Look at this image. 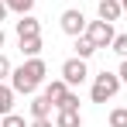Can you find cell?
I'll return each instance as SVG.
<instances>
[{
  "mask_svg": "<svg viewBox=\"0 0 127 127\" xmlns=\"http://www.w3.org/2000/svg\"><path fill=\"white\" fill-rule=\"evenodd\" d=\"M0 127H28V124H24V117H17V113H7L0 120Z\"/></svg>",
  "mask_w": 127,
  "mask_h": 127,
  "instance_id": "d6986e66",
  "label": "cell"
},
{
  "mask_svg": "<svg viewBox=\"0 0 127 127\" xmlns=\"http://www.w3.org/2000/svg\"><path fill=\"white\" fill-rule=\"evenodd\" d=\"M3 41H7V34H3V28H0V48H3Z\"/></svg>",
  "mask_w": 127,
  "mask_h": 127,
  "instance_id": "603a6c76",
  "label": "cell"
},
{
  "mask_svg": "<svg viewBox=\"0 0 127 127\" xmlns=\"http://www.w3.org/2000/svg\"><path fill=\"white\" fill-rule=\"evenodd\" d=\"M62 79H65L69 86H83L86 79H89L86 59H79V55H76V59H65V62H62Z\"/></svg>",
  "mask_w": 127,
  "mask_h": 127,
  "instance_id": "277c9868",
  "label": "cell"
},
{
  "mask_svg": "<svg viewBox=\"0 0 127 127\" xmlns=\"http://www.w3.org/2000/svg\"><path fill=\"white\" fill-rule=\"evenodd\" d=\"M86 34L93 38V45H96V48H110V45H113V38H117L113 24H110V21H103V17L86 24Z\"/></svg>",
  "mask_w": 127,
  "mask_h": 127,
  "instance_id": "3957f363",
  "label": "cell"
},
{
  "mask_svg": "<svg viewBox=\"0 0 127 127\" xmlns=\"http://www.w3.org/2000/svg\"><path fill=\"white\" fill-rule=\"evenodd\" d=\"M120 3H124V10H127V0H120Z\"/></svg>",
  "mask_w": 127,
  "mask_h": 127,
  "instance_id": "cb8c5ba5",
  "label": "cell"
},
{
  "mask_svg": "<svg viewBox=\"0 0 127 127\" xmlns=\"http://www.w3.org/2000/svg\"><path fill=\"white\" fill-rule=\"evenodd\" d=\"M55 110H79V96H76V93H72V89H69V93H65L62 100H59V103H55Z\"/></svg>",
  "mask_w": 127,
  "mask_h": 127,
  "instance_id": "5bb4252c",
  "label": "cell"
},
{
  "mask_svg": "<svg viewBox=\"0 0 127 127\" xmlns=\"http://www.w3.org/2000/svg\"><path fill=\"white\" fill-rule=\"evenodd\" d=\"M28 127H55V124H52L48 117H38V120H31V124H28Z\"/></svg>",
  "mask_w": 127,
  "mask_h": 127,
  "instance_id": "ffe728a7",
  "label": "cell"
},
{
  "mask_svg": "<svg viewBox=\"0 0 127 127\" xmlns=\"http://www.w3.org/2000/svg\"><path fill=\"white\" fill-rule=\"evenodd\" d=\"M96 10H100V17H103V21H120V14H124V3H120V0H100V3H96Z\"/></svg>",
  "mask_w": 127,
  "mask_h": 127,
  "instance_id": "52a82bcc",
  "label": "cell"
},
{
  "mask_svg": "<svg viewBox=\"0 0 127 127\" xmlns=\"http://www.w3.org/2000/svg\"><path fill=\"white\" fill-rule=\"evenodd\" d=\"M10 72H14V65H10V59L0 52V83H3V79H10Z\"/></svg>",
  "mask_w": 127,
  "mask_h": 127,
  "instance_id": "ac0fdd59",
  "label": "cell"
},
{
  "mask_svg": "<svg viewBox=\"0 0 127 127\" xmlns=\"http://www.w3.org/2000/svg\"><path fill=\"white\" fill-rule=\"evenodd\" d=\"M28 106H31V117L38 120V117H52V106H55V103H52V100H48V96L41 93V96H34V100H31Z\"/></svg>",
  "mask_w": 127,
  "mask_h": 127,
  "instance_id": "30bf717a",
  "label": "cell"
},
{
  "mask_svg": "<svg viewBox=\"0 0 127 127\" xmlns=\"http://www.w3.org/2000/svg\"><path fill=\"white\" fill-rule=\"evenodd\" d=\"M21 41V55L24 59H38L41 55V34H34V38H17Z\"/></svg>",
  "mask_w": 127,
  "mask_h": 127,
  "instance_id": "8fae6325",
  "label": "cell"
},
{
  "mask_svg": "<svg viewBox=\"0 0 127 127\" xmlns=\"http://www.w3.org/2000/svg\"><path fill=\"white\" fill-rule=\"evenodd\" d=\"M110 48H113V52H117V55H120V59H127V34H117V38H113V45H110Z\"/></svg>",
  "mask_w": 127,
  "mask_h": 127,
  "instance_id": "e0dca14e",
  "label": "cell"
},
{
  "mask_svg": "<svg viewBox=\"0 0 127 127\" xmlns=\"http://www.w3.org/2000/svg\"><path fill=\"white\" fill-rule=\"evenodd\" d=\"M117 76H120V79H124V83H127V59H124V62H120V69H117Z\"/></svg>",
  "mask_w": 127,
  "mask_h": 127,
  "instance_id": "44dd1931",
  "label": "cell"
},
{
  "mask_svg": "<svg viewBox=\"0 0 127 127\" xmlns=\"http://www.w3.org/2000/svg\"><path fill=\"white\" fill-rule=\"evenodd\" d=\"M55 127H83V113L79 110H59L55 113Z\"/></svg>",
  "mask_w": 127,
  "mask_h": 127,
  "instance_id": "9c48e42d",
  "label": "cell"
},
{
  "mask_svg": "<svg viewBox=\"0 0 127 127\" xmlns=\"http://www.w3.org/2000/svg\"><path fill=\"white\" fill-rule=\"evenodd\" d=\"M14 31H17V38H34V34H41V21L31 17V14H21V21L14 24Z\"/></svg>",
  "mask_w": 127,
  "mask_h": 127,
  "instance_id": "8992f818",
  "label": "cell"
},
{
  "mask_svg": "<svg viewBox=\"0 0 127 127\" xmlns=\"http://www.w3.org/2000/svg\"><path fill=\"white\" fill-rule=\"evenodd\" d=\"M59 24H62L65 34H72V38H79V34H86V14L83 10H76V7H69V10H62V17H59Z\"/></svg>",
  "mask_w": 127,
  "mask_h": 127,
  "instance_id": "5b68a950",
  "label": "cell"
},
{
  "mask_svg": "<svg viewBox=\"0 0 127 127\" xmlns=\"http://www.w3.org/2000/svg\"><path fill=\"white\" fill-rule=\"evenodd\" d=\"M120 86H124V79H120L117 72H106L103 69V72L93 79V93H89V96H93V103H106V100H113V96L120 93Z\"/></svg>",
  "mask_w": 127,
  "mask_h": 127,
  "instance_id": "7a4b0ae2",
  "label": "cell"
},
{
  "mask_svg": "<svg viewBox=\"0 0 127 127\" xmlns=\"http://www.w3.org/2000/svg\"><path fill=\"white\" fill-rule=\"evenodd\" d=\"M93 52H100V48L93 45V38H89V34H79V38H76V55H79V59H89Z\"/></svg>",
  "mask_w": 127,
  "mask_h": 127,
  "instance_id": "4fadbf2b",
  "label": "cell"
},
{
  "mask_svg": "<svg viewBox=\"0 0 127 127\" xmlns=\"http://www.w3.org/2000/svg\"><path fill=\"white\" fill-rule=\"evenodd\" d=\"M110 127H127V106H113L110 110Z\"/></svg>",
  "mask_w": 127,
  "mask_h": 127,
  "instance_id": "9a60e30c",
  "label": "cell"
},
{
  "mask_svg": "<svg viewBox=\"0 0 127 127\" xmlns=\"http://www.w3.org/2000/svg\"><path fill=\"white\" fill-rule=\"evenodd\" d=\"M7 14H10V7H7V3L0 0V21H7Z\"/></svg>",
  "mask_w": 127,
  "mask_h": 127,
  "instance_id": "7402d4cb",
  "label": "cell"
},
{
  "mask_svg": "<svg viewBox=\"0 0 127 127\" xmlns=\"http://www.w3.org/2000/svg\"><path fill=\"white\" fill-rule=\"evenodd\" d=\"M69 89H72V86L65 83V79H52V83L45 86V96H48V100H52V103H59V100H62L65 93H69Z\"/></svg>",
  "mask_w": 127,
  "mask_h": 127,
  "instance_id": "7c38bea8",
  "label": "cell"
},
{
  "mask_svg": "<svg viewBox=\"0 0 127 127\" xmlns=\"http://www.w3.org/2000/svg\"><path fill=\"white\" fill-rule=\"evenodd\" d=\"M10 10H17V14H31V7H34V0H3Z\"/></svg>",
  "mask_w": 127,
  "mask_h": 127,
  "instance_id": "2e32d148",
  "label": "cell"
},
{
  "mask_svg": "<svg viewBox=\"0 0 127 127\" xmlns=\"http://www.w3.org/2000/svg\"><path fill=\"white\" fill-rule=\"evenodd\" d=\"M45 76H48V65H45L41 59H28L21 69H14V72H10V86H14V93L31 96V93L45 83Z\"/></svg>",
  "mask_w": 127,
  "mask_h": 127,
  "instance_id": "6da1fadb",
  "label": "cell"
},
{
  "mask_svg": "<svg viewBox=\"0 0 127 127\" xmlns=\"http://www.w3.org/2000/svg\"><path fill=\"white\" fill-rule=\"evenodd\" d=\"M14 86L10 83H0V117H7V113H14Z\"/></svg>",
  "mask_w": 127,
  "mask_h": 127,
  "instance_id": "ba28073f",
  "label": "cell"
}]
</instances>
